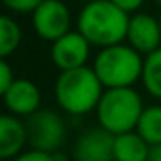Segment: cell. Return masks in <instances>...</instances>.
<instances>
[{"label": "cell", "instance_id": "1", "mask_svg": "<svg viewBox=\"0 0 161 161\" xmlns=\"http://www.w3.org/2000/svg\"><path fill=\"white\" fill-rule=\"evenodd\" d=\"M103 93V82L93 66L87 64L72 70H61L53 86V95L59 108L70 116H86L97 110Z\"/></svg>", "mask_w": 161, "mask_h": 161}, {"label": "cell", "instance_id": "2", "mask_svg": "<svg viewBox=\"0 0 161 161\" xmlns=\"http://www.w3.org/2000/svg\"><path fill=\"white\" fill-rule=\"evenodd\" d=\"M129 14L112 0H91L78 14L76 27L91 46L106 47L121 44L127 38Z\"/></svg>", "mask_w": 161, "mask_h": 161}, {"label": "cell", "instance_id": "3", "mask_svg": "<svg viewBox=\"0 0 161 161\" xmlns=\"http://www.w3.org/2000/svg\"><path fill=\"white\" fill-rule=\"evenodd\" d=\"M144 57L129 44H114L101 47L93 59V70L97 72L104 89L110 87H133L142 76Z\"/></svg>", "mask_w": 161, "mask_h": 161}, {"label": "cell", "instance_id": "4", "mask_svg": "<svg viewBox=\"0 0 161 161\" xmlns=\"http://www.w3.org/2000/svg\"><path fill=\"white\" fill-rule=\"evenodd\" d=\"M142 110V99L133 87H110L104 89L95 114L103 129L112 135H121L136 129Z\"/></svg>", "mask_w": 161, "mask_h": 161}, {"label": "cell", "instance_id": "5", "mask_svg": "<svg viewBox=\"0 0 161 161\" xmlns=\"http://www.w3.org/2000/svg\"><path fill=\"white\" fill-rule=\"evenodd\" d=\"M25 123L29 131L31 148L44 152H59L61 146L64 144L66 127L59 112L51 108H40L32 116H29Z\"/></svg>", "mask_w": 161, "mask_h": 161}, {"label": "cell", "instance_id": "6", "mask_svg": "<svg viewBox=\"0 0 161 161\" xmlns=\"http://www.w3.org/2000/svg\"><path fill=\"white\" fill-rule=\"evenodd\" d=\"M70 10L63 0H44L32 12L34 32L46 42H55L57 38L66 34L70 31Z\"/></svg>", "mask_w": 161, "mask_h": 161}, {"label": "cell", "instance_id": "7", "mask_svg": "<svg viewBox=\"0 0 161 161\" xmlns=\"http://www.w3.org/2000/svg\"><path fill=\"white\" fill-rule=\"evenodd\" d=\"M51 61L59 70H72V68H80L86 66L91 55V42L76 31H68L66 34H63L61 38H57L55 42H51V49H49Z\"/></svg>", "mask_w": 161, "mask_h": 161}, {"label": "cell", "instance_id": "8", "mask_svg": "<svg viewBox=\"0 0 161 161\" xmlns=\"http://www.w3.org/2000/svg\"><path fill=\"white\" fill-rule=\"evenodd\" d=\"M114 136L101 125L82 133L72 148L74 161H114Z\"/></svg>", "mask_w": 161, "mask_h": 161}, {"label": "cell", "instance_id": "9", "mask_svg": "<svg viewBox=\"0 0 161 161\" xmlns=\"http://www.w3.org/2000/svg\"><path fill=\"white\" fill-rule=\"evenodd\" d=\"M127 44L133 46L138 53L148 55L161 47V25L159 19L148 14H133L127 27Z\"/></svg>", "mask_w": 161, "mask_h": 161}, {"label": "cell", "instance_id": "10", "mask_svg": "<svg viewBox=\"0 0 161 161\" xmlns=\"http://www.w3.org/2000/svg\"><path fill=\"white\" fill-rule=\"evenodd\" d=\"M2 101L10 114L19 118H29L36 110H40L42 93L34 82L27 78H17L10 86V89L2 93Z\"/></svg>", "mask_w": 161, "mask_h": 161}, {"label": "cell", "instance_id": "11", "mask_svg": "<svg viewBox=\"0 0 161 161\" xmlns=\"http://www.w3.org/2000/svg\"><path fill=\"white\" fill-rule=\"evenodd\" d=\"M29 142L27 123L19 119V116L4 114L0 118V157L12 161L19 155Z\"/></svg>", "mask_w": 161, "mask_h": 161}, {"label": "cell", "instance_id": "12", "mask_svg": "<svg viewBox=\"0 0 161 161\" xmlns=\"http://www.w3.org/2000/svg\"><path fill=\"white\" fill-rule=\"evenodd\" d=\"M148 152L150 144L136 131L114 136V161H146Z\"/></svg>", "mask_w": 161, "mask_h": 161}, {"label": "cell", "instance_id": "13", "mask_svg": "<svg viewBox=\"0 0 161 161\" xmlns=\"http://www.w3.org/2000/svg\"><path fill=\"white\" fill-rule=\"evenodd\" d=\"M140 82L153 99L161 101V47L144 55Z\"/></svg>", "mask_w": 161, "mask_h": 161}, {"label": "cell", "instance_id": "14", "mask_svg": "<svg viewBox=\"0 0 161 161\" xmlns=\"http://www.w3.org/2000/svg\"><path fill=\"white\" fill-rule=\"evenodd\" d=\"M135 131L148 144H159L161 142V104L144 106Z\"/></svg>", "mask_w": 161, "mask_h": 161}, {"label": "cell", "instance_id": "15", "mask_svg": "<svg viewBox=\"0 0 161 161\" xmlns=\"http://www.w3.org/2000/svg\"><path fill=\"white\" fill-rule=\"evenodd\" d=\"M21 36H23L21 27L14 17L10 15L0 17V57L8 59L12 53H15L21 44Z\"/></svg>", "mask_w": 161, "mask_h": 161}, {"label": "cell", "instance_id": "16", "mask_svg": "<svg viewBox=\"0 0 161 161\" xmlns=\"http://www.w3.org/2000/svg\"><path fill=\"white\" fill-rule=\"evenodd\" d=\"M12 161H68L64 153L61 152H44V150H25L19 155H15Z\"/></svg>", "mask_w": 161, "mask_h": 161}, {"label": "cell", "instance_id": "17", "mask_svg": "<svg viewBox=\"0 0 161 161\" xmlns=\"http://www.w3.org/2000/svg\"><path fill=\"white\" fill-rule=\"evenodd\" d=\"M4 6L15 14H32L44 0H2Z\"/></svg>", "mask_w": 161, "mask_h": 161}, {"label": "cell", "instance_id": "18", "mask_svg": "<svg viewBox=\"0 0 161 161\" xmlns=\"http://www.w3.org/2000/svg\"><path fill=\"white\" fill-rule=\"evenodd\" d=\"M15 72H14V68L10 66V63L6 61V59H2L0 61V95H2L4 91H8L10 89V86L15 82Z\"/></svg>", "mask_w": 161, "mask_h": 161}, {"label": "cell", "instance_id": "19", "mask_svg": "<svg viewBox=\"0 0 161 161\" xmlns=\"http://www.w3.org/2000/svg\"><path fill=\"white\" fill-rule=\"evenodd\" d=\"M112 2H114L116 6H119L121 10H125L127 14H136V12L142 8L144 0H112Z\"/></svg>", "mask_w": 161, "mask_h": 161}, {"label": "cell", "instance_id": "20", "mask_svg": "<svg viewBox=\"0 0 161 161\" xmlns=\"http://www.w3.org/2000/svg\"><path fill=\"white\" fill-rule=\"evenodd\" d=\"M146 161H161V142L159 144H150V152H148Z\"/></svg>", "mask_w": 161, "mask_h": 161}, {"label": "cell", "instance_id": "21", "mask_svg": "<svg viewBox=\"0 0 161 161\" xmlns=\"http://www.w3.org/2000/svg\"><path fill=\"white\" fill-rule=\"evenodd\" d=\"M155 2H157V4H161V0H155Z\"/></svg>", "mask_w": 161, "mask_h": 161}, {"label": "cell", "instance_id": "22", "mask_svg": "<svg viewBox=\"0 0 161 161\" xmlns=\"http://www.w3.org/2000/svg\"><path fill=\"white\" fill-rule=\"evenodd\" d=\"M159 25H161V17H159Z\"/></svg>", "mask_w": 161, "mask_h": 161}, {"label": "cell", "instance_id": "23", "mask_svg": "<svg viewBox=\"0 0 161 161\" xmlns=\"http://www.w3.org/2000/svg\"><path fill=\"white\" fill-rule=\"evenodd\" d=\"M2 161H6V159H2Z\"/></svg>", "mask_w": 161, "mask_h": 161}]
</instances>
